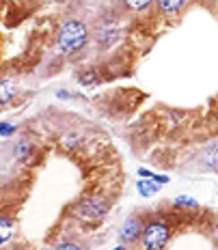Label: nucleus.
<instances>
[{"instance_id": "nucleus-1", "label": "nucleus", "mask_w": 218, "mask_h": 250, "mask_svg": "<svg viewBox=\"0 0 218 250\" xmlns=\"http://www.w3.org/2000/svg\"><path fill=\"white\" fill-rule=\"evenodd\" d=\"M89 41V28L80 20H67L56 33V48L63 54H76Z\"/></svg>"}, {"instance_id": "nucleus-2", "label": "nucleus", "mask_w": 218, "mask_h": 250, "mask_svg": "<svg viewBox=\"0 0 218 250\" xmlns=\"http://www.w3.org/2000/svg\"><path fill=\"white\" fill-rule=\"evenodd\" d=\"M169 237H171L169 225H164L162 220H152L143 229L141 248L143 250H164V246L169 244Z\"/></svg>"}, {"instance_id": "nucleus-3", "label": "nucleus", "mask_w": 218, "mask_h": 250, "mask_svg": "<svg viewBox=\"0 0 218 250\" xmlns=\"http://www.w3.org/2000/svg\"><path fill=\"white\" fill-rule=\"evenodd\" d=\"M108 211V203L100 199V196H89V199H82L76 205V213L85 220H100L106 216Z\"/></svg>"}, {"instance_id": "nucleus-4", "label": "nucleus", "mask_w": 218, "mask_h": 250, "mask_svg": "<svg viewBox=\"0 0 218 250\" xmlns=\"http://www.w3.org/2000/svg\"><path fill=\"white\" fill-rule=\"evenodd\" d=\"M143 220L138 216H130L126 222H123L121 231H119V237H121V242L126 244H132V242H138V237L143 235Z\"/></svg>"}, {"instance_id": "nucleus-5", "label": "nucleus", "mask_w": 218, "mask_h": 250, "mask_svg": "<svg viewBox=\"0 0 218 250\" xmlns=\"http://www.w3.org/2000/svg\"><path fill=\"white\" fill-rule=\"evenodd\" d=\"M117 39H119V28L115 24H110V22L100 24V30H97V43L110 45V43H115Z\"/></svg>"}, {"instance_id": "nucleus-6", "label": "nucleus", "mask_w": 218, "mask_h": 250, "mask_svg": "<svg viewBox=\"0 0 218 250\" xmlns=\"http://www.w3.org/2000/svg\"><path fill=\"white\" fill-rule=\"evenodd\" d=\"M155 4L164 15H177L186 7V0H155Z\"/></svg>"}, {"instance_id": "nucleus-7", "label": "nucleus", "mask_w": 218, "mask_h": 250, "mask_svg": "<svg viewBox=\"0 0 218 250\" xmlns=\"http://www.w3.org/2000/svg\"><path fill=\"white\" fill-rule=\"evenodd\" d=\"M136 188H138V192H141L143 196H152V194H155V192L160 190V184H155L153 179H147V181H138Z\"/></svg>"}, {"instance_id": "nucleus-8", "label": "nucleus", "mask_w": 218, "mask_h": 250, "mask_svg": "<svg viewBox=\"0 0 218 250\" xmlns=\"http://www.w3.org/2000/svg\"><path fill=\"white\" fill-rule=\"evenodd\" d=\"M205 166L207 168H218V143H214L205 151Z\"/></svg>"}, {"instance_id": "nucleus-9", "label": "nucleus", "mask_w": 218, "mask_h": 250, "mask_svg": "<svg viewBox=\"0 0 218 250\" xmlns=\"http://www.w3.org/2000/svg\"><path fill=\"white\" fill-rule=\"evenodd\" d=\"M13 95V82L11 80H2L0 84V104H7Z\"/></svg>"}, {"instance_id": "nucleus-10", "label": "nucleus", "mask_w": 218, "mask_h": 250, "mask_svg": "<svg viewBox=\"0 0 218 250\" xmlns=\"http://www.w3.org/2000/svg\"><path fill=\"white\" fill-rule=\"evenodd\" d=\"M152 2L153 0H123V4H126L130 11H145Z\"/></svg>"}, {"instance_id": "nucleus-11", "label": "nucleus", "mask_w": 218, "mask_h": 250, "mask_svg": "<svg viewBox=\"0 0 218 250\" xmlns=\"http://www.w3.org/2000/svg\"><path fill=\"white\" fill-rule=\"evenodd\" d=\"M0 229H2V235H0V242L7 244L9 242V235H11V220L7 216L0 218Z\"/></svg>"}, {"instance_id": "nucleus-12", "label": "nucleus", "mask_w": 218, "mask_h": 250, "mask_svg": "<svg viewBox=\"0 0 218 250\" xmlns=\"http://www.w3.org/2000/svg\"><path fill=\"white\" fill-rule=\"evenodd\" d=\"M28 149H30V145L26 143V140H22V143L20 145H15V155H18V158H26V153H28Z\"/></svg>"}, {"instance_id": "nucleus-13", "label": "nucleus", "mask_w": 218, "mask_h": 250, "mask_svg": "<svg viewBox=\"0 0 218 250\" xmlns=\"http://www.w3.org/2000/svg\"><path fill=\"white\" fill-rule=\"evenodd\" d=\"M173 203H175V205H179V207H196V201L188 199V196H177Z\"/></svg>"}, {"instance_id": "nucleus-14", "label": "nucleus", "mask_w": 218, "mask_h": 250, "mask_svg": "<svg viewBox=\"0 0 218 250\" xmlns=\"http://www.w3.org/2000/svg\"><path fill=\"white\" fill-rule=\"evenodd\" d=\"M54 250H80V246L74 244V242H63V244H59Z\"/></svg>"}, {"instance_id": "nucleus-15", "label": "nucleus", "mask_w": 218, "mask_h": 250, "mask_svg": "<svg viewBox=\"0 0 218 250\" xmlns=\"http://www.w3.org/2000/svg\"><path fill=\"white\" fill-rule=\"evenodd\" d=\"M13 132H15V127L13 125H9V123H2V127H0V136H4V138L11 136Z\"/></svg>"}, {"instance_id": "nucleus-16", "label": "nucleus", "mask_w": 218, "mask_h": 250, "mask_svg": "<svg viewBox=\"0 0 218 250\" xmlns=\"http://www.w3.org/2000/svg\"><path fill=\"white\" fill-rule=\"evenodd\" d=\"M76 136H74V134H71V136H65L63 138V145H65V147H76Z\"/></svg>"}, {"instance_id": "nucleus-17", "label": "nucleus", "mask_w": 218, "mask_h": 250, "mask_svg": "<svg viewBox=\"0 0 218 250\" xmlns=\"http://www.w3.org/2000/svg\"><path fill=\"white\" fill-rule=\"evenodd\" d=\"M138 175H143L145 179H153V173H149L147 168H141V170H138Z\"/></svg>"}, {"instance_id": "nucleus-18", "label": "nucleus", "mask_w": 218, "mask_h": 250, "mask_svg": "<svg viewBox=\"0 0 218 250\" xmlns=\"http://www.w3.org/2000/svg\"><path fill=\"white\" fill-rule=\"evenodd\" d=\"M112 250H126V246H117V248H112Z\"/></svg>"}]
</instances>
